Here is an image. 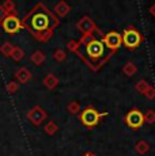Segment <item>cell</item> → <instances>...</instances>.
Masks as SVG:
<instances>
[{
    "label": "cell",
    "mask_w": 155,
    "mask_h": 156,
    "mask_svg": "<svg viewBox=\"0 0 155 156\" xmlns=\"http://www.w3.org/2000/svg\"><path fill=\"white\" fill-rule=\"evenodd\" d=\"M23 25L30 29L33 34L40 35L49 33L53 27H56L57 26V19L42 4H37L31 10V12L25 18Z\"/></svg>",
    "instance_id": "1"
},
{
    "label": "cell",
    "mask_w": 155,
    "mask_h": 156,
    "mask_svg": "<svg viewBox=\"0 0 155 156\" xmlns=\"http://www.w3.org/2000/svg\"><path fill=\"white\" fill-rule=\"evenodd\" d=\"M78 52L91 67L101 65L113 53L105 45L102 38H88L83 41L78 48Z\"/></svg>",
    "instance_id": "2"
},
{
    "label": "cell",
    "mask_w": 155,
    "mask_h": 156,
    "mask_svg": "<svg viewBox=\"0 0 155 156\" xmlns=\"http://www.w3.org/2000/svg\"><path fill=\"white\" fill-rule=\"evenodd\" d=\"M103 115H106V113L101 114V113H98L94 107H87V109H85L83 113L80 114V119H82L83 125L91 128V126H95Z\"/></svg>",
    "instance_id": "3"
},
{
    "label": "cell",
    "mask_w": 155,
    "mask_h": 156,
    "mask_svg": "<svg viewBox=\"0 0 155 156\" xmlns=\"http://www.w3.org/2000/svg\"><path fill=\"white\" fill-rule=\"evenodd\" d=\"M121 40H123V44L129 49H135L138 48L140 42H142V35L138 30L135 29H127L121 35Z\"/></svg>",
    "instance_id": "4"
},
{
    "label": "cell",
    "mask_w": 155,
    "mask_h": 156,
    "mask_svg": "<svg viewBox=\"0 0 155 156\" xmlns=\"http://www.w3.org/2000/svg\"><path fill=\"white\" fill-rule=\"evenodd\" d=\"M125 122H127V125L129 128L136 129L143 125L144 117H143V114L140 113L139 110H131V112L127 114V117H125Z\"/></svg>",
    "instance_id": "5"
},
{
    "label": "cell",
    "mask_w": 155,
    "mask_h": 156,
    "mask_svg": "<svg viewBox=\"0 0 155 156\" xmlns=\"http://www.w3.org/2000/svg\"><path fill=\"white\" fill-rule=\"evenodd\" d=\"M102 40H103V42H105V45L112 50V52H114V50L121 45V42H123V40H121V34L117 33V31L108 33Z\"/></svg>",
    "instance_id": "6"
},
{
    "label": "cell",
    "mask_w": 155,
    "mask_h": 156,
    "mask_svg": "<svg viewBox=\"0 0 155 156\" xmlns=\"http://www.w3.org/2000/svg\"><path fill=\"white\" fill-rule=\"evenodd\" d=\"M20 27H22V26H20V20L18 19L16 16H14V15H8V16L3 20V29H4V31L8 33V34H14V33H16Z\"/></svg>",
    "instance_id": "7"
},
{
    "label": "cell",
    "mask_w": 155,
    "mask_h": 156,
    "mask_svg": "<svg viewBox=\"0 0 155 156\" xmlns=\"http://www.w3.org/2000/svg\"><path fill=\"white\" fill-rule=\"evenodd\" d=\"M85 156H94V155H93V154H86Z\"/></svg>",
    "instance_id": "8"
}]
</instances>
